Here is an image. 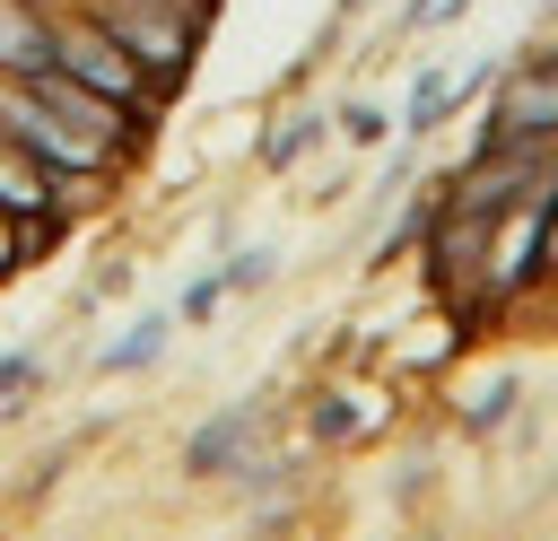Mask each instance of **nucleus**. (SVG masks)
Here are the masks:
<instances>
[{"label": "nucleus", "mask_w": 558, "mask_h": 541, "mask_svg": "<svg viewBox=\"0 0 558 541\" xmlns=\"http://www.w3.org/2000/svg\"><path fill=\"white\" fill-rule=\"evenodd\" d=\"M52 70H61V79H78V87H96L105 105H122L140 131H148V122H157V105H166V87H157V79H148V70H140V61H131V52L87 17V9H52Z\"/></svg>", "instance_id": "obj_1"}, {"label": "nucleus", "mask_w": 558, "mask_h": 541, "mask_svg": "<svg viewBox=\"0 0 558 541\" xmlns=\"http://www.w3.org/2000/svg\"><path fill=\"white\" fill-rule=\"evenodd\" d=\"M157 87H174L183 70H192V52H201V17H183V9H166V0H78Z\"/></svg>", "instance_id": "obj_2"}, {"label": "nucleus", "mask_w": 558, "mask_h": 541, "mask_svg": "<svg viewBox=\"0 0 558 541\" xmlns=\"http://www.w3.org/2000/svg\"><path fill=\"white\" fill-rule=\"evenodd\" d=\"M0 131H9V140H17L26 157H44V166H52L61 183H70V175H87V183H96L105 166H122V157H113L105 140H87L78 122H61V113H52V105H44V96H35L26 79H0Z\"/></svg>", "instance_id": "obj_3"}, {"label": "nucleus", "mask_w": 558, "mask_h": 541, "mask_svg": "<svg viewBox=\"0 0 558 541\" xmlns=\"http://www.w3.org/2000/svg\"><path fill=\"white\" fill-rule=\"evenodd\" d=\"M488 140H558V52L506 79V96H497V131H488Z\"/></svg>", "instance_id": "obj_4"}, {"label": "nucleus", "mask_w": 558, "mask_h": 541, "mask_svg": "<svg viewBox=\"0 0 558 541\" xmlns=\"http://www.w3.org/2000/svg\"><path fill=\"white\" fill-rule=\"evenodd\" d=\"M0 209H9V218H26V227H44V218H61V209H70V183H61L44 157H26L9 131H0Z\"/></svg>", "instance_id": "obj_5"}, {"label": "nucleus", "mask_w": 558, "mask_h": 541, "mask_svg": "<svg viewBox=\"0 0 558 541\" xmlns=\"http://www.w3.org/2000/svg\"><path fill=\"white\" fill-rule=\"evenodd\" d=\"M44 70H52V9L0 0V79H44Z\"/></svg>", "instance_id": "obj_6"}, {"label": "nucleus", "mask_w": 558, "mask_h": 541, "mask_svg": "<svg viewBox=\"0 0 558 541\" xmlns=\"http://www.w3.org/2000/svg\"><path fill=\"white\" fill-rule=\"evenodd\" d=\"M541 270L558 279V209H549V236H541Z\"/></svg>", "instance_id": "obj_7"}, {"label": "nucleus", "mask_w": 558, "mask_h": 541, "mask_svg": "<svg viewBox=\"0 0 558 541\" xmlns=\"http://www.w3.org/2000/svg\"><path fill=\"white\" fill-rule=\"evenodd\" d=\"M166 9H183V17H209V9H218V0H166Z\"/></svg>", "instance_id": "obj_8"}]
</instances>
